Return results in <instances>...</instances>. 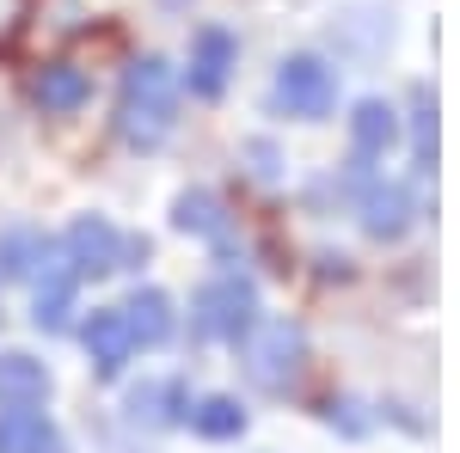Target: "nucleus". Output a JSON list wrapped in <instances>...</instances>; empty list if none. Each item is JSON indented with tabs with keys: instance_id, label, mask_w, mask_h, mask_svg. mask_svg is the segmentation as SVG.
<instances>
[{
	"instance_id": "nucleus-1",
	"label": "nucleus",
	"mask_w": 460,
	"mask_h": 453,
	"mask_svg": "<svg viewBox=\"0 0 460 453\" xmlns=\"http://www.w3.org/2000/svg\"><path fill=\"white\" fill-rule=\"evenodd\" d=\"M172 110H178V80L160 56H142L136 68L123 74V105H117V123L136 147H160L172 135Z\"/></svg>"
},
{
	"instance_id": "nucleus-2",
	"label": "nucleus",
	"mask_w": 460,
	"mask_h": 453,
	"mask_svg": "<svg viewBox=\"0 0 460 453\" xmlns=\"http://www.w3.org/2000/svg\"><path fill=\"white\" fill-rule=\"evenodd\" d=\"M190 325H197V337H227V344H240L252 325H258V294H252V282L246 276H215L209 288H197Z\"/></svg>"
},
{
	"instance_id": "nucleus-3",
	"label": "nucleus",
	"mask_w": 460,
	"mask_h": 453,
	"mask_svg": "<svg viewBox=\"0 0 460 453\" xmlns=\"http://www.w3.org/2000/svg\"><path fill=\"white\" fill-rule=\"evenodd\" d=\"M301 362H307V337H301L288 318L264 325V331H252V344H246V374L264 386V392H283V386L301 374Z\"/></svg>"
},
{
	"instance_id": "nucleus-4",
	"label": "nucleus",
	"mask_w": 460,
	"mask_h": 453,
	"mask_svg": "<svg viewBox=\"0 0 460 453\" xmlns=\"http://www.w3.org/2000/svg\"><path fill=\"white\" fill-rule=\"evenodd\" d=\"M332 99H338L332 68H325V62H314V56H288L283 74H277V105H283L288 117H325V110H332Z\"/></svg>"
},
{
	"instance_id": "nucleus-5",
	"label": "nucleus",
	"mask_w": 460,
	"mask_h": 453,
	"mask_svg": "<svg viewBox=\"0 0 460 453\" xmlns=\"http://www.w3.org/2000/svg\"><path fill=\"white\" fill-rule=\"evenodd\" d=\"M62 251H68V264L80 270V276H111V270H123V240H117V227H111L105 214L74 221Z\"/></svg>"
},
{
	"instance_id": "nucleus-6",
	"label": "nucleus",
	"mask_w": 460,
	"mask_h": 453,
	"mask_svg": "<svg viewBox=\"0 0 460 453\" xmlns=\"http://www.w3.org/2000/svg\"><path fill=\"white\" fill-rule=\"evenodd\" d=\"M0 453H68V448H62V429L37 405H6L0 411Z\"/></svg>"
},
{
	"instance_id": "nucleus-7",
	"label": "nucleus",
	"mask_w": 460,
	"mask_h": 453,
	"mask_svg": "<svg viewBox=\"0 0 460 453\" xmlns=\"http://www.w3.org/2000/svg\"><path fill=\"white\" fill-rule=\"evenodd\" d=\"M86 355H93L99 374H123L129 355H136V331H129V318H123V313H93V318H86Z\"/></svg>"
},
{
	"instance_id": "nucleus-8",
	"label": "nucleus",
	"mask_w": 460,
	"mask_h": 453,
	"mask_svg": "<svg viewBox=\"0 0 460 453\" xmlns=\"http://www.w3.org/2000/svg\"><path fill=\"white\" fill-rule=\"evenodd\" d=\"M43 398H49V368L37 355L6 349L0 355V405H43Z\"/></svg>"
},
{
	"instance_id": "nucleus-9",
	"label": "nucleus",
	"mask_w": 460,
	"mask_h": 453,
	"mask_svg": "<svg viewBox=\"0 0 460 453\" xmlns=\"http://www.w3.org/2000/svg\"><path fill=\"white\" fill-rule=\"evenodd\" d=\"M227 68H234V37L227 31H203L197 37V56H190V92L215 99L227 86Z\"/></svg>"
},
{
	"instance_id": "nucleus-10",
	"label": "nucleus",
	"mask_w": 460,
	"mask_h": 453,
	"mask_svg": "<svg viewBox=\"0 0 460 453\" xmlns=\"http://www.w3.org/2000/svg\"><path fill=\"white\" fill-rule=\"evenodd\" d=\"M123 318H129V331H136V344H166L172 337V301L160 294V288H136L129 294V307H123Z\"/></svg>"
},
{
	"instance_id": "nucleus-11",
	"label": "nucleus",
	"mask_w": 460,
	"mask_h": 453,
	"mask_svg": "<svg viewBox=\"0 0 460 453\" xmlns=\"http://www.w3.org/2000/svg\"><path fill=\"white\" fill-rule=\"evenodd\" d=\"M31 92H37V105H43V110H80V105H86V92H93V80H86L80 68H68V62H56V68L37 74Z\"/></svg>"
},
{
	"instance_id": "nucleus-12",
	"label": "nucleus",
	"mask_w": 460,
	"mask_h": 453,
	"mask_svg": "<svg viewBox=\"0 0 460 453\" xmlns=\"http://www.w3.org/2000/svg\"><path fill=\"white\" fill-rule=\"evenodd\" d=\"M393 135H399V123H393L387 105H362V110H356V153H362V160L387 153Z\"/></svg>"
},
{
	"instance_id": "nucleus-13",
	"label": "nucleus",
	"mask_w": 460,
	"mask_h": 453,
	"mask_svg": "<svg viewBox=\"0 0 460 453\" xmlns=\"http://www.w3.org/2000/svg\"><path fill=\"white\" fill-rule=\"evenodd\" d=\"M43 251L49 245L37 240V233H6L0 240V276H31L37 264H43Z\"/></svg>"
},
{
	"instance_id": "nucleus-14",
	"label": "nucleus",
	"mask_w": 460,
	"mask_h": 453,
	"mask_svg": "<svg viewBox=\"0 0 460 453\" xmlns=\"http://www.w3.org/2000/svg\"><path fill=\"white\" fill-rule=\"evenodd\" d=\"M197 429H203L209 441H227V435L246 429V411H240L234 398H203V405H197Z\"/></svg>"
},
{
	"instance_id": "nucleus-15",
	"label": "nucleus",
	"mask_w": 460,
	"mask_h": 453,
	"mask_svg": "<svg viewBox=\"0 0 460 453\" xmlns=\"http://www.w3.org/2000/svg\"><path fill=\"white\" fill-rule=\"evenodd\" d=\"M178 227H190V233H209V240H221V203H215V196H203V190L178 196Z\"/></svg>"
},
{
	"instance_id": "nucleus-16",
	"label": "nucleus",
	"mask_w": 460,
	"mask_h": 453,
	"mask_svg": "<svg viewBox=\"0 0 460 453\" xmlns=\"http://www.w3.org/2000/svg\"><path fill=\"white\" fill-rule=\"evenodd\" d=\"M178 398H184V392H178L172 380H160V386H147V392L129 398V417H142V411H147V423H172L178 417V411H172Z\"/></svg>"
},
{
	"instance_id": "nucleus-17",
	"label": "nucleus",
	"mask_w": 460,
	"mask_h": 453,
	"mask_svg": "<svg viewBox=\"0 0 460 453\" xmlns=\"http://www.w3.org/2000/svg\"><path fill=\"white\" fill-rule=\"evenodd\" d=\"M368 227L375 233H399L405 227V190H375L368 196Z\"/></svg>"
}]
</instances>
